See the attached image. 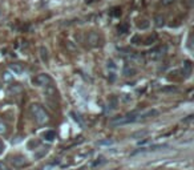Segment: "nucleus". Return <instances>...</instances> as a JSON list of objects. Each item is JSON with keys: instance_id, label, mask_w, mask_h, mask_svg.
<instances>
[{"instance_id": "nucleus-1", "label": "nucleus", "mask_w": 194, "mask_h": 170, "mask_svg": "<svg viewBox=\"0 0 194 170\" xmlns=\"http://www.w3.org/2000/svg\"><path fill=\"white\" fill-rule=\"evenodd\" d=\"M31 114L33 117V120L36 121V124H39V125H45V124L49 122V114L45 112V109L39 105V104H32L31 108Z\"/></svg>"}, {"instance_id": "nucleus-2", "label": "nucleus", "mask_w": 194, "mask_h": 170, "mask_svg": "<svg viewBox=\"0 0 194 170\" xmlns=\"http://www.w3.org/2000/svg\"><path fill=\"white\" fill-rule=\"evenodd\" d=\"M138 114H140V113L133 112V113H129V114H126V116L116 117L110 121V124H112L113 126H118V125H126V124L136 122V121H138Z\"/></svg>"}, {"instance_id": "nucleus-3", "label": "nucleus", "mask_w": 194, "mask_h": 170, "mask_svg": "<svg viewBox=\"0 0 194 170\" xmlns=\"http://www.w3.org/2000/svg\"><path fill=\"white\" fill-rule=\"evenodd\" d=\"M32 82L36 87H47V85L52 84V78L47 73H40V75H37L32 78Z\"/></svg>"}, {"instance_id": "nucleus-4", "label": "nucleus", "mask_w": 194, "mask_h": 170, "mask_svg": "<svg viewBox=\"0 0 194 170\" xmlns=\"http://www.w3.org/2000/svg\"><path fill=\"white\" fill-rule=\"evenodd\" d=\"M11 165L13 167H24V166H28L29 162L24 156H13L11 157Z\"/></svg>"}, {"instance_id": "nucleus-5", "label": "nucleus", "mask_w": 194, "mask_h": 170, "mask_svg": "<svg viewBox=\"0 0 194 170\" xmlns=\"http://www.w3.org/2000/svg\"><path fill=\"white\" fill-rule=\"evenodd\" d=\"M165 50H166L165 47H157V48H153L148 55H149V57H150L152 60H158L165 55Z\"/></svg>"}, {"instance_id": "nucleus-6", "label": "nucleus", "mask_w": 194, "mask_h": 170, "mask_svg": "<svg viewBox=\"0 0 194 170\" xmlns=\"http://www.w3.org/2000/svg\"><path fill=\"white\" fill-rule=\"evenodd\" d=\"M44 94H45V97L48 100L56 101V98H57V90H56V88H55L53 85H47L45 90H44Z\"/></svg>"}, {"instance_id": "nucleus-7", "label": "nucleus", "mask_w": 194, "mask_h": 170, "mask_svg": "<svg viewBox=\"0 0 194 170\" xmlns=\"http://www.w3.org/2000/svg\"><path fill=\"white\" fill-rule=\"evenodd\" d=\"M87 43L92 45V47H97V45L100 44V36L97 35L96 32H91V33H88V36H87Z\"/></svg>"}, {"instance_id": "nucleus-8", "label": "nucleus", "mask_w": 194, "mask_h": 170, "mask_svg": "<svg viewBox=\"0 0 194 170\" xmlns=\"http://www.w3.org/2000/svg\"><path fill=\"white\" fill-rule=\"evenodd\" d=\"M191 68H193L191 61L190 60H185L184 61V68H182V73H184L186 77H190V75H191Z\"/></svg>"}, {"instance_id": "nucleus-9", "label": "nucleus", "mask_w": 194, "mask_h": 170, "mask_svg": "<svg viewBox=\"0 0 194 170\" xmlns=\"http://www.w3.org/2000/svg\"><path fill=\"white\" fill-rule=\"evenodd\" d=\"M157 114H158V110H156V109L148 110L145 113H140V114H138V121H140V120H145V118H149V117H153V116H157Z\"/></svg>"}, {"instance_id": "nucleus-10", "label": "nucleus", "mask_w": 194, "mask_h": 170, "mask_svg": "<svg viewBox=\"0 0 194 170\" xmlns=\"http://www.w3.org/2000/svg\"><path fill=\"white\" fill-rule=\"evenodd\" d=\"M9 69L12 71L15 75H21V73H23V71H24V68H23V65L19 64V63H13V64L9 65Z\"/></svg>"}, {"instance_id": "nucleus-11", "label": "nucleus", "mask_w": 194, "mask_h": 170, "mask_svg": "<svg viewBox=\"0 0 194 170\" xmlns=\"http://www.w3.org/2000/svg\"><path fill=\"white\" fill-rule=\"evenodd\" d=\"M23 92V88L20 87L19 84H15V85H11V87L8 88V93L9 94H19V93H21Z\"/></svg>"}, {"instance_id": "nucleus-12", "label": "nucleus", "mask_w": 194, "mask_h": 170, "mask_svg": "<svg viewBox=\"0 0 194 170\" xmlns=\"http://www.w3.org/2000/svg\"><path fill=\"white\" fill-rule=\"evenodd\" d=\"M43 138L45 141H53L56 138V133H55L53 130H47V132L43 133Z\"/></svg>"}, {"instance_id": "nucleus-13", "label": "nucleus", "mask_w": 194, "mask_h": 170, "mask_svg": "<svg viewBox=\"0 0 194 170\" xmlns=\"http://www.w3.org/2000/svg\"><path fill=\"white\" fill-rule=\"evenodd\" d=\"M124 76H126V77H129V76H133V75H136V69L133 66H130V65H125L124 66Z\"/></svg>"}, {"instance_id": "nucleus-14", "label": "nucleus", "mask_w": 194, "mask_h": 170, "mask_svg": "<svg viewBox=\"0 0 194 170\" xmlns=\"http://www.w3.org/2000/svg\"><path fill=\"white\" fill-rule=\"evenodd\" d=\"M154 24H156V27H158V28L164 27V24H165V18H164V16H161V15H157L156 18H154Z\"/></svg>"}, {"instance_id": "nucleus-15", "label": "nucleus", "mask_w": 194, "mask_h": 170, "mask_svg": "<svg viewBox=\"0 0 194 170\" xmlns=\"http://www.w3.org/2000/svg\"><path fill=\"white\" fill-rule=\"evenodd\" d=\"M117 31H118V33H121V35H124V33H126L129 31V25L126 24V23H123V24H120L117 27Z\"/></svg>"}, {"instance_id": "nucleus-16", "label": "nucleus", "mask_w": 194, "mask_h": 170, "mask_svg": "<svg viewBox=\"0 0 194 170\" xmlns=\"http://www.w3.org/2000/svg\"><path fill=\"white\" fill-rule=\"evenodd\" d=\"M117 97H114V96H112V97H109L108 100V105L110 106V109H116L117 108Z\"/></svg>"}, {"instance_id": "nucleus-17", "label": "nucleus", "mask_w": 194, "mask_h": 170, "mask_svg": "<svg viewBox=\"0 0 194 170\" xmlns=\"http://www.w3.org/2000/svg\"><path fill=\"white\" fill-rule=\"evenodd\" d=\"M40 56H41V60L47 63L49 57H48V50H47L45 47H41V48H40Z\"/></svg>"}, {"instance_id": "nucleus-18", "label": "nucleus", "mask_w": 194, "mask_h": 170, "mask_svg": "<svg viewBox=\"0 0 194 170\" xmlns=\"http://www.w3.org/2000/svg\"><path fill=\"white\" fill-rule=\"evenodd\" d=\"M8 132V125L3 121H0V134H5Z\"/></svg>"}, {"instance_id": "nucleus-19", "label": "nucleus", "mask_w": 194, "mask_h": 170, "mask_svg": "<svg viewBox=\"0 0 194 170\" xmlns=\"http://www.w3.org/2000/svg\"><path fill=\"white\" fill-rule=\"evenodd\" d=\"M140 29H146V28L149 27V21L148 20H142L141 23H138V25H137Z\"/></svg>"}, {"instance_id": "nucleus-20", "label": "nucleus", "mask_w": 194, "mask_h": 170, "mask_svg": "<svg viewBox=\"0 0 194 170\" xmlns=\"http://www.w3.org/2000/svg\"><path fill=\"white\" fill-rule=\"evenodd\" d=\"M161 92H177V88L173 87V85H170V87H166V88H162Z\"/></svg>"}, {"instance_id": "nucleus-21", "label": "nucleus", "mask_w": 194, "mask_h": 170, "mask_svg": "<svg viewBox=\"0 0 194 170\" xmlns=\"http://www.w3.org/2000/svg\"><path fill=\"white\" fill-rule=\"evenodd\" d=\"M12 78H13V77L11 76L9 72H4V73H3V80H4V81H11Z\"/></svg>"}, {"instance_id": "nucleus-22", "label": "nucleus", "mask_w": 194, "mask_h": 170, "mask_svg": "<svg viewBox=\"0 0 194 170\" xmlns=\"http://www.w3.org/2000/svg\"><path fill=\"white\" fill-rule=\"evenodd\" d=\"M148 134V132L146 130H142V132H137V133H134V134H132V137H144V135H146Z\"/></svg>"}, {"instance_id": "nucleus-23", "label": "nucleus", "mask_w": 194, "mask_h": 170, "mask_svg": "<svg viewBox=\"0 0 194 170\" xmlns=\"http://www.w3.org/2000/svg\"><path fill=\"white\" fill-rule=\"evenodd\" d=\"M110 15H112V16H120L121 15V9L116 7V8H113L112 11H110Z\"/></svg>"}, {"instance_id": "nucleus-24", "label": "nucleus", "mask_w": 194, "mask_h": 170, "mask_svg": "<svg viewBox=\"0 0 194 170\" xmlns=\"http://www.w3.org/2000/svg\"><path fill=\"white\" fill-rule=\"evenodd\" d=\"M156 39H157V35H153V36H149L146 40H145V44H152L156 41Z\"/></svg>"}, {"instance_id": "nucleus-25", "label": "nucleus", "mask_w": 194, "mask_h": 170, "mask_svg": "<svg viewBox=\"0 0 194 170\" xmlns=\"http://www.w3.org/2000/svg\"><path fill=\"white\" fill-rule=\"evenodd\" d=\"M104 162H105V160H104L102 157H100L96 162H93V165H92V166H98V165H101V163H104Z\"/></svg>"}, {"instance_id": "nucleus-26", "label": "nucleus", "mask_w": 194, "mask_h": 170, "mask_svg": "<svg viewBox=\"0 0 194 170\" xmlns=\"http://www.w3.org/2000/svg\"><path fill=\"white\" fill-rule=\"evenodd\" d=\"M110 144H113V141L112 140H107V141H100L98 145H110Z\"/></svg>"}, {"instance_id": "nucleus-27", "label": "nucleus", "mask_w": 194, "mask_h": 170, "mask_svg": "<svg viewBox=\"0 0 194 170\" xmlns=\"http://www.w3.org/2000/svg\"><path fill=\"white\" fill-rule=\"evenodd\" d=\"M138 41H141V37L140 36H134V37L132 39V43L133 44H138Z\"/></svg>"}, {"instance_id": "nucleus-28", "label": "nucleus", "mask_w": 194, "mask_h": 170, "mask_svg": "<svg viewBox=\"0 0 194 170\" xmlns=\"http://www.w3.org/2000/svg\"><path fill=\"white\" fill-rule=\"evenodd\" d=\"M4 149H5V145H4V142H3V141L0 140V154H3Z\"/></svg>"}, {"instance_id": "nucleus-29", "label": "nucleus", "mask_w": 194, "mask_h": 170, "mask_svg": "<svg viewBox=\"0 0 194 170\" xmlns=\"http://www.w3.org/2000/svg\"><path fill=\"white\" fill-rule=\"evenodd\" d=\"M108 68H110V69H116V65H114V63H113L112 60L108 61Z\"/></svg>"}, {"instance_id": "nucleus-30", "label": "nucleus", "mask_w": 194, "mask_h": 170, "mask_svg": "<svg viewBox=\"0 0 194 170\" xmlns=\"http://www.w3.org/2000/svg\"><path fill=\"white\" fill-rule=\"evenodd\" d=\"M174 0H161V3H162V5H169V4H171Z\"/></svg>"}, {"instance_id": "nucleus-31", "label": "nucleus", "mask_w": 194, "mask_h": 170, "mask_svg": "<svg viewBox=\"0 0 194 170\" xmlns=\"http://www.w3.org/2000/svg\"><path fill=\"white\" fill-rule=\"evenodd\" d=\"M191 120H193V116H187V118H185L184 122H190Z\"/></svg>"}, {"instance_id": "nucleus-32", "label": "nucleus", "mask_w": 194, "mask_h": 170, "mask_svg": "<svg viewBox=\"0 0 194 170\" xmlns=\"http://www.w3.org/2000/svg\"><path fill=\"white\" fill-rule=\"evenodd\" d=\"M0 170H7V167H5V165L3 162H0Z\"/></svg>"}, {"instance_id": "nucleus-33", "label": "nucleus", "mask_w": 194, "mask_h": 170, "mask_svg": "<svg viewBox=\"0 0 194 170\" xmlns=\"http://www.w3.org/2000/svg\"><path fill=\"white\" fill-rule=\"evenodd\" d=\"M93 2H95V0H85L87 4H91V3H93Z\"/></svg>"}]
</instances>
